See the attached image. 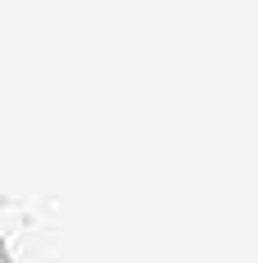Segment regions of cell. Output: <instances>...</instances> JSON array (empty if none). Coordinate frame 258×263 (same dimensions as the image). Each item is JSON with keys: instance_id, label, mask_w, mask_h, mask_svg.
<instances>
[{"instance_id": "cell-1", "label": "cell", "mask_w": 258, "mask_h": 263, "mask_svg": "<svg viewBox=\"0 0 258 263\" xmlns=\"http://www.w3.org/2000/svg\"><path fill=\"white\" fill-rule=\"evenodd\" d=\"M0 263H5V259H0Z\"/></svg>"}]
</instances>
